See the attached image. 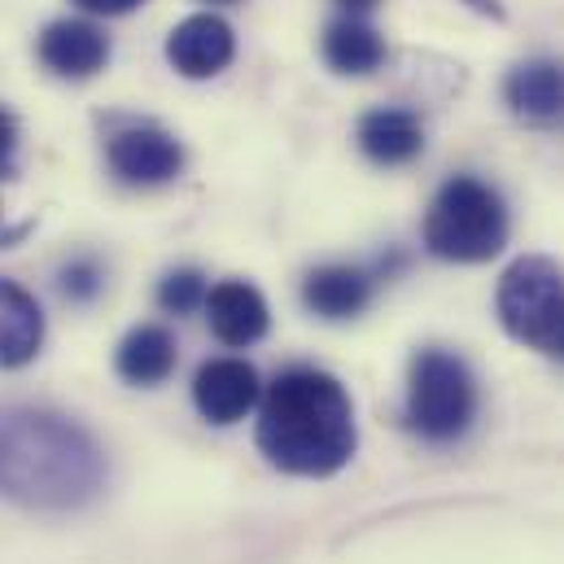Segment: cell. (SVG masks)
<instances>
[{
  "label": "cell",
  "instance_id": "obj_1",
  "mask_svg": "<svg viewBox=\"0 0 564 564\" xmlns=\"http://www.w3.org/2000/svg\"><path fill=\"white\" fill-rule=\"evenodd\" d=\"M101 481L106 455L88 429L40 408L0 412V495L22 508L66 512L88 503Z\"/></svg>",
  "mask_w": 564,
  "mask_h": 564
},
{
  "label": "cell",
  "instance_id": "obj_4",
  "mask_svg": "<svg viewBox=\"0 0 564 564\" xmlns=\"http://www.w3.org/2000/svg\"><path fill=\"white\" fill-rule=\"evenodd\" d=\"M495 311L512 341L564 364V272L552 259H517L499 281Z\"/></svg>",
  "mask_w": 564,
  "mask_h": 564
},
{
  "label": "cell",
  "instance_id": "obj_11",
  "mask_svg": "<svg viewBox=\"0 0 564 564\" xmlns=\"http://www.w3.org/2000/svg\"><path fill=\"white\" fill-rule=\"evenodd\" d=\"M206 319L224 346L246 350L268 337L272 311H268V297L250 281H219L206 293Z\"/></svg>",
  "mask_w": 564,
  "mask_h": 564
},
{
  "label": "cell",
  "instance_id": "obj_6",
  "mask_svg": "<svg viewBox=\"0 0 564 564\" xmlns=\"http://www.w3.org/2000/svg\"><path fill=\"white\" fill-rule=\"evenodd\" d=\"M110 171L132 188H158L171 184L184 171V144L158 123H123L106 141Z\"/></svg>",
  "mask_w": 564,
  "mask_h": 564
},
{
  "label": "cell",
  "instance_id": "obj_10",
  "mask_svg": "<svg viewBox=\"0 0 564 564\" xmlns=\"http://www.w3.org/2000/svg\"><path fill=\"white\" fill-rule=\"evenodd\" d=\"M40 62L57 79H93L110 62V40L88 18H57L40 35Z\"/></svg>",
  "mask_w": 564,
  "mask_h": 564
},
{
  "label": "cell",
  "instance_id": "obj_13",
  "mask_svg": "<svg viewBox=\"0 0 564 564\" xmlns=\"http://www.w3.org/2000/svg\"><path fill=\"white\" fill-rule=\"evenodd\" d=\"M44 346V311L13 281H0V368H22Z\"/></svg>",
  "mask_w": 564,
  "mask_h": 564
},
{
  "label": "cell",
  "instance_id": "obj_2",
  "mask_svg": "<svg viewBox=\"0 0 564 564\" xmlns=\"http://www.w3.org/2000/svg\"><path fill=\"white\" fill-rule=\"evenodd\" d=\"M359 446L355 403L324 368H284L259 399V451L293 477H333Z\"/></svg>",
  "mask_w": 564,
  "mask_h": 564
},
{
  "label": "cell",
  "instance_id": "obj_20",
  "mask_svg": "<svg viewBox=\"0 0 564 564\" xmlns=\"http://www.w3.org/2000/svg\"><path fill=\"white\" fill-rule=\"evenodd\" d=\"M75 4L88 9V13H101V18H119V13H132L144 0H75Z\"/></svg>",
  "mask_w": 564,
  "mask_h": 564
},
{
  "label": "cell",
  "instance_id": "obj_3",
  "mask_svg": "<svg viewBox=\"0 0 564 564\" xmlns=\"http://www.w3.org/2000/svg\"><path fill=\"white\" fill-rule=\"evenodd\" d=\"M508 202L477 175H451L424 215V250L442 263H490L508 246Z\"/></svg>",
  "mask_w": 564,
  "mask_h": 564
},
{
  "label": "cell",
  "instance_id": "obj_7",
  "mask_svg": "<svg viewBox=\"0 0 564 564\" xmlns=\"http://www.w3.org/2000/svg\"><path fill=\"white\" fill-rule=\"evenodd\" d=\"M263 399V381L246 359H206L193 377V403L210 424L246 421Z\"/></svg>",
  "mask_w": 564,
  "mask_h": 564
},
{
  "label": "cell",
  "instance_id": "obj_22",
  "mask_svg": "<svg viewBox=\"0 0 564 564\" xmlns=\"http://www.w3.org/2000/svg\"><path fill=\"white\" fill-rule=\"evenodd\" d=\"M337 4H341L346 13H355V18H359V13H368V9H377L381 0H337Z\"/></svg>",
  "mask_w": 564,
  "mask_h": 564
},
{
  "label": "cell",
  "instance_id": "obj_18",
  "mask_svg": "<svg viewBox=\"0 0 564 564\" xmlns=\"http://www.w3.org/2000/svg\"><path fill=\"white\" fill-rule=\"evenodd\" d=\"M101 289H106V272H101L97 259L79 254V259H70V263L62 268V293H66L70 302H93Z\"/></svg>",
  "mask_w": 564,
  "mask_h": 564
},
{
  "label": "cell",
  "instance_id": "obj_5",
  "mask_svg": "<svg viewBox=\"0 0 564 564\" xmlns=\"http://www.w3.org/2000/svg\"><path fill=\"white\" fill-rule=\"evenodd\" d=\"M477 421V377L473 368L442 346H429L412 359L408 377V424L424 442H455Z\"/></svg>",
  "mask_w": 564,
  "mask_h": 564
},
{
  "label": "cell",
  "instance_id": "obj_14",
  "mask_svg": "<svg viewBox=\"0 0 564 564\" xmlns=\"http://www.w3.org/2000/svg\"><path fill=\"white\" fill-rule=\"evenodd\" d=\"M359 149L377 166H403L424 153V123L412 110H372L359 119Z\"/></svg>",
  "mask_w": 564,
  "mask_h": 564
},
{
  "label": "cell",
  "instance_id": "obj_21",
  "mask_svg": "<svg viewBox=\"0 0 564 564\" xmlns=\"http://www.w3.org/2000/svg\"><path fill=\"white\" fill-rule=\"evenodd\" d=\"M468 9H477V13H486V18H495V22H503L508 18V9H503V0H464Z\"/></svg>",
  "mask_w": 564,
  "mask_h": 564
},
{
  "label": "cell",
  "instance_id": "obj_23",
  "mask_svg": "<svg viewBox=\"0 0 564 564\" xmlns=\"http://www.w3.org/2000/svg\"><path fill=\"white\" fill-rule=\"evenodd\" d=\"M206 4H237V0H206Z\"/></svg>",
  "mask_w": 564,
  "mask_h": 564
},
{
  "label": "cell",
  "instance_id": "obj_24",
  "mask_svg": "<svg viewBox=\"0 0 564 564\" xmlns=\"http://www.w3.org/2000/svg\"><path fill=\"white\" fill-rule=\"evenodd\" d=\"M0 241H9V232H4V224H0Z\"/></svg>",
  "mask_w": 564,
  "mask_h": 564
},
{
  "label": "cell",
  "instance_id": "obj_15",
  "mask_svg": "<svg viewBox=\"0 0 564 564\" xmlns=\"http://www.w3.org/2000/svg\"><path fill=\"white\" fill-rule=\"evenodd\" d=\"M180 364V346L162 324H141L119 341L115 368L128 386H162Z\"/></svg>",
  "mask_w": 564,
  "mask_h": 564
},
{
  "label": "cell",
  "instance_id": "obj_16",
  "mask_svg": "<svg viewBox=\"0 0 564 564\" xmlns=\"http://www.w3.org/2000/svg\"><path fill=\"white\" fill-rule=\"evenodd\" d=\"M319 48H324V62H328L337 75H372V70L386 62V35H381L372 22L355 18V13L328 22Z\"/></svg>",
  "mask_w": 564,
  "mask_h": 564
},
{
  "label": "cell",
  "instance_id": "obj_12",
  "mask_svg": "<svg viewBox=\"0 0 564 564\" xmlns=\"http://www.w3.org/2000/svg\"><path fill=\"white\" fill-rule=\"evenodd\" d=\"M372 293H377V276L368 268H350V263L315 268L302 281V302L319 319H355L372 306Z\"/></svg>",
  "mask_w": 564,
  "mask_h": 564
},
{
  "label": "cell",
  "instance_id": "obj_19",
  "mask_svg": "<svg viewBox=\"0 0 564 564\" xmlns=\"http://www.w3.org/2000/svg\"><path fill=\"white\" fill-rule=\"evenodd\" d=\"M18 175V119L0 110V180Z\"/></svg>",
  "mask_w": 564,
  "mask_h": 564
},
{
  "label": "cell",
  "instance_id": "obj_8",
  "mask_svg": "<svg viewBox=\"0 0 564 564\" xmlns=\"http://www.w3.org/2000/svg\"><path fill=\"white\" fill-rule=\"evenodd\" d=\"M237 57V35L219 13H193L166 35V62L184 79H210Z\"/></svg>",
  "mask_w": 564,
  "mask_h": 564
},
{
  "label": "cell",
  "instance_id": "obj_9",
  "mask_svg": "<svg viewBox=\"0 0 564 564\" xmlns=\"http://www.w3.org/2000/svg\"><path fill=\"white\" fill-rule=\"evenodd\" d=\"M503 101L530 128L564 123V62H556V57L517 62L503 79Z\"/></svg>",
  "mask_w": 564,
  "mask_h": 564
},
{
  "label": "cell",
  "instance_id": "obj_17",
  "mask_svg": "<svg viewBox=\"0 0 564 564\" xmlns=\"http://www.w3.org/2000/svg\"><path fill=\"white\" fill-rule=\"evenodd\" d=\"M206 293L210 289H206V276L197 268H175L158 281V306L166 315H188V311L206 306Z\"/></svg>",
  "mask_w": 564,
  "mask_h": 564
}]
</instances>
